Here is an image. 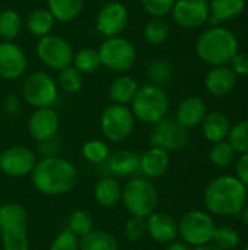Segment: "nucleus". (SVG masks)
Instances as JSON below:
<instances>
[{
  "label": "nucleus",
  "instance_id": "nucleus-28",
  "mask_svg": "<svg viewBox=\"0 0 248 250\" xmlns=\"http://www.w3.org/2000/svg\"><path fill=\"white\" fill-rule=\"evenodd\" d=\"M54 23H56V19L50 13L48 9H35L26 16V21H25V26L28 32L37 38L51 34Z\"/></svg>",
  "mask_w": 248,
  "mask_h": 250
},
{
  "label": "nucleus",
  "instance_id": "nucleus-22",
  "mask_svg": "<svg viewBox=\"0 0 248 250\" xmlns=\"http://www.w3.org/2000/svg\"><path fill=\"white\" fill-rule=\"evenodd\" d=\"M170 167V155L165 149L151 146L140 155V174L146 179L162 177Z\"/></svg>",
  "mask_w": 248,
  "mask_h": 250
},
{
  "label": "nucleus",
  "instance_id": "nucleus-16",
  "mask_svg": "<svg viewBox=\"0 0 248 250\" xmlns=\"http://www.w3.org/2000/svg\"><path fill=\"white\" fill-rule=\"evenodd\" d=\"M28 59L25 51L13 41L0 42V79L15 81L25 75Z\"/></svg>",
  "mask_w": 248,
  "mask_h": 250
},
{
  "label": "nucleus",
  "instance_id": "nucleus-46",
  "mask_svg": "<svg viewBox=\"0 0 248 250\" xmlns=\"http://www.w3.org/2000/svg\"><path fill=\"white\" fill-rule=\"evenodd\" d=\"M39 144V151L42 152L44 157H51V155H57V151H58V146L60 144L57 142V138H51L48 141H44V142H38Z\"/></svg>",
  "mask_w": 248,
  "mask_h": 250
},
{
  "label": "nucleus",
  "instance_id": "nucleus-7",
  "mask_svg": "<svg viewBox=\"0 0 248 250\" xmlns=\"http://www.w3.org/2000/svg\"><path fill=\"white\" fill-rule=\"evenodd\" d=\"M98 53H99L101 64L107 67L110 72L118 75L127 73L134 66L137 59V51L134 44L121 35L105 38L101 42Z\"/></svg>",
  "mask_w": 248,
  "mask_h": 250
},
{
  "label": "nucleus",
  "instance_id": "nucleus-41",
  "mask_svg": "<svg viewBox=\"0 0 248 250\" xmlns=\"http://www.w3.org/2000/svg\"><path fill=\"white\" fill-rule=\"evenodd\" d=\"M175 0H140L142 9L152 18H164L171 13Z\"/></svg>",
  "mask_w": 248,
  "mask_h": 250
},
{
  "label": "nucleus",
  "instance_id": "nucleus-20",
  "mask_svg": "<svg viewBox=\"0 0 248 250\" xmlns=\"http://www.w3.org/2000/svg\"><path fill=\"white\" fill-rule=\"evenodd\" d=\"M237 85V75L232 69L227 66H212L205 78V86L213 97H227L229 95Z\"/></svg>",
  "mask_w": 248,
  "mask_h": 250
},
{
  "label": "nucleus",
  "instance_id": "nucleus-29",
  "mask_svg": "<svg viewBox=\"0 0 248 250\" xmlns=\"http://www.w3.org/2000/svg\"><path fill=\"white\" fill-rule=\"evenodd\" d=\"M79 250H118V242L111 233L94 229L79 239Z\"/></svg>",
  "mask_w": 248,
  "mask_h": 250
},
{
  "label": "nucleus",
  "instance_id": "nucleus-50",
  "mask_svg": "<svg viewBox=\"0 0 248 250\" xmlns=\"http://www.w3.org/2000/svg\"><path fill=\"white\" fill-rule=\"evenodd\" d=\"M244 250H248V245H247V246H246V248H244Z\"/></svg>",
  "mask_w": 248,
  "mask_h": 250
},
{
  "label": "nucleus",
  "instance_id": "nucleus-12",
  "mask_svg": "<svg viewBox=\"0 0 248 250\" xmlns=\"http://www.w3.org/2000/svg\"><path fill=\"white\" fill-rule=\"evenodd\" d=\"M151 146L170 151H181L189 144V130L183 127L175 119L164 117L153 125L149 135Z\"/></svg>",
  "mask_w": 248,
  "mask_h": 250
},
{
  "label": "nucleus",
  "instance_id": "nucleus-5",
  "mask_svg": "<svg viewBox=\"0 0 248 250\" xmlns=\"http://www.w3.org/2000/svg\"><path fill=\"white\" fill-rule=\"evenodd\" d=\"M170 108V98L162 86L148 83L139 88L133 101L130 103V110L142 123L155 125L164 117H167Z\"/></svg>",
  "mask_w": 248,
  "mask_h": 250
},
{
  "label": "nucleus",
  "instance_id": "nucleus-17",
  "mask_svg": "<svg viewBox=\"0 0 248 250\" xmlns=\"http://www.w3.org/2000/svg\"><path fill=\"white\" fill-rule=\"evenodd\" d=\"M60 127V119L56 110L51 107L47 108H35L28 120V132L31 138L37 142L48 141L57 136Z\"/></svg>",
  "mask_w": 248,
  "mask_h": 250
},
{
  "label": "nucleus",
  "instance_id": "nucleus-45",
  "mask_svg": "<svg viewBox=\"0 0 248 250\" xmlns=\"http://www.w3.org/2000/svg\"><path fill=\"white\" fill-rule=\"evenodd\" d=\"M235 177L248 188V154H241L235 164Z\"/></svg>",
  "mask_w": 248,
  "mask_h": 250
},
{
  "label": "nucleus",
  "instance_id": "nucleus-23",
  "mask_svg": "<svg viewBox=\"0 0 248 250\" xmlns=\"http://www.w3.org/2000/svg\"><path fill=\"white\" fill-rule=\"evenodd\" d=\"M200 126H202L203 136L212 144H218V142L225 141L228 138V133L231 129L229 119L222 111L208 113L205 116L203 122L200 123Z\"/></svg>",
  "mask_w": 248,
  "mask_h": 250
},
{
  "label": "nucleus",
  "instance_id": "nucleus-4",
  "mask_svg": "<svg viewBox=\"0 0 248 250\" xmlns=\"http://www.w3.org/2000/svg\"><path fill=\"white\" fill-rule=\"evenodd\" d=\"M0 242L3 250H29L28 214L16 202L0 207Z\"/></svg>",
  "mask_w": 248,
  "mask_h": 250
},
{
  "label": "nucleus",
  "instance_id": "nucleus-18",
  "mask_svg": "<svg viewBox=\"0 0 248 250\" xmlns=\"http://www.w3.org/2000/svg\"><path fill=\"white\" fill-rule=\"evenodd\" d=\"M146 233L158 243L168 245L178 236V223L165 212H152L146 217Z\"/></svg>",
  "mask_w": 248,
  "mask_h": 250
},
{
  "label": "nucleus",
  "instance_id": "nucleus-39",
  "mask_svg": "<svg viewBox=\"0 0 248 250\" xmlns=\"http://www.w3.org/2000/svg\"><path fill=\"white\" fill-rule=\"evenodd\" d=\"M212 242L222 250H232L240 243V234L231 227H216L212 236Z\"/></svg>",
  "mask_w": 248,
  "mask_h": 250
},
{
  "label": "nucleus",
  "instance_id": "nucleus-3",
  "mask_svg": "<svg viewBox=\"0 0 248 250\" xmlns=\"http://www.w3.org/2000/svg\"><path fill=\"white\" fill-rule=\"evenodd\" d=\"M196 53L210 66H227L238 53V40L225 26H210L196 41Z\"/></svg>",
  "mask_w": 248,
  "mask_h": 250
},
{
  "label": "nucleus",
  "instance_id": "nucleus-14",
  "mask_svg": "<svg viewBox=\"0 0 248 250\" xmlns=\"http://www.w3.org/2000/svg\"><path fill=\"white\" fill-rule=\"evenodd\" d=\"M35 164V152L22 145L9 146L0 154V171L9 177H25L32 173Z\"/></svg>",
  "mask_w": 248,
  "mask_h": 250
},
{
  "label": "nucleus",
  "instance_id": "nucleus-8",
  "mask_svg": "<svg viewBox=\"0 0 248 250\" xmlns=\"http://www.w3.org/2000/svg\"><path fill=\"white\" fill-rule=\"evenodd\" d=\"M134 120L130 107L111 103L101 113L99 127L107 141L117 144L126 141L133 133Z\"/></svg>",
  "mask_w": 248,
  "mask_h": 250
},
{
  "label": "nucleus",
  "instance_id": "nucleus-43",
  "mask_svg": "<svg viewBox=\"0 0 248 250\" xmlns=\"http://www.w3.org/2000/svg\"><path fill=\"white\" fill-rule=\"evenodd\" d=\"M237 76H247L248 75V56L244 53H237L231 63L228 64Z\"/></svg>",
  "mask_w": 248,
  "mask_h": 250
},
{
  "label": "nucleus",
  "instance_id": "nucleus-25",
  "mask_svg": "<svg viewBox=\"0 0 248 250\" xmlns=\"http://www.w3.org/2000/svg\"><path fill=\"white\" fill-rule=\"evenodd\" d=\"M139 88L140 86L133 76L127 73H121L111 82L110 89H108V97L113 104L127 105L133 101Z\"/></svg>",
  "mask_w": 248,
  "mask_h": 250
},
{
  "label": "nucleus",
  "instance_id": "nucleus-21",
  "mask_svg": "<svg viewBox=\"0 0 248 250\" xmlns=\"http://www.w3.org/2000/svg\"><path fill=\"white\" fill-rule=\"evenodd\" d=\"M206 114H208L206 103L200 97H187L180 103L177 108L175 120L189 130L191 127L199 126Z\"/></svg>",
  "mask_w": 248,
  "mask_h": 250
},
{
  "label": "nucleus",
  "instance_id": "nucleus-6",
  "mask_svg": "<svg viewBox=\"0 0 248 250\" xmlns=\"http://www.w3.org/2000/svg\"><path fill=\"white\" fill-rule=\"evenodd\" d=\"M158 201V190L146 177H133L123 188L121 202L126 211L133 217H149L156 211Z\"/></svg>",
  "mask_w": 248,
  "mask_h": 250
},
{
  "label": "nucleus",
  "instance_id": "nucleus-27",
  "mask_svg": "<svg viewBox=\"0 0 248 250\" xmlns=\"http://www.w3.org/2000/svg\"><path fill=\"white\" fill-rule=\"evenodd\" d=\"M47 9L56 21L67 23L80 16L85 9V0H47Z\"/></svg>",
  "mask_w": 248,
  "mask_h": 250
},
{
  "label": "nucleus",
  "instance_id": "nucleus-34",
  "mask_svg": "<svg viewBox=\"0 0 248 250\" xmlns=\"http://www.w3.org/2000/svg\"><path fill=\"white\" fill-rule=\"evenodd\" d=\"M146 76L151 81V83L162 86L165 83H168L172 76H174V69L172 66L164 60V59H155L151 60L146 66Z\"/></svg>",
  "mask_w": 248,
  "mask_h": 250
},
{
  "label": "nucleus",
  "instance_id": "nucleus-2",
  "mask_svg": "<svg viewBox=\"0 0 248 250\" xmlns=\"http://www.w3.org/2000/svg\"><path fill=\"white\" fill-rule=\"evenodd\" d=\"M246 199L247 188L234 176H219L205 190V205L215 215H238Z\"/></svg>",
  "mask_w": 248,
  "mask_h": 250
},
{
  "label": "nucleus",
  "instance_id": "nucleus-10",
  "mask_svg": "<svg viewBox=\"0 0 248 250\" xmlns=\"http://www.w3.org/2000/svg\"><path fill=\"white\" fill-rule=\"evenodd\" d=\"M216 226L213 218L203 211H189L178 221V234L183 242L191 246H202L212 242Z\"/></svg>",
  "mask_w": 248,
  "mask_h": 250
},
{
  "label": "nucleus",
  "instance_id": "nucleus-33",
  "mask_svg": "<svg viewBox=\"0 0 248 250\" xmlns=\"http://www.w3.org/2000/svg\"><path fill=\"white\" fill-rule=\"evenodd\" d=\"M57 86L67 94H76L83 88V75L73 66H66L58 70L57 75Z\"/></svg>",
  "mask_w": 248,
  "mask_h": 250
},
{
  "label": "nucleus",
  "instance_id": "nucleus-44",
  "mask_svg": "<svg viewBox=\"0 0 248 250\" xmlns=\"http://www.w3.org/2000/svg\"><path fill=\"white\" fill-rule=\"evenodd\" d=\"M3 111L9 117H18L20 113V101L15 94H7L3 98Z\"/></svg>",
  "mask_w": 248,
  "mask_h": 250
},
{
  "label": "nucleus",
  "instance_id": "nucleus-35",
  "mask_svg": "<svg viewBox=\"0 0 248 250\" xmlns=\"http://www.w3.org/2000/svg\"><path fill=\"white\" fill-rule=\"evenodd\" d=\"M67 229L77 237H83L94 230L92 214L86 209H75L67 220Z\"/></svg>",
  "mask_w": 248,
  "mask_h": 250
},
{
  "label": "nucleus",
  "instance_id": "nucleus-48",
  "mask_svg": "<svg viewBox=\"0 0 248 250\" xmlns=\"http://www.w3.org/2000/svg\"><path fill=\"white\" fill-rule=\"evenodd\" d=\"M193 250H222L221 248H218L216 245L213 243H206V245H202V246H194Z\"/></svg>",
  "mask_w": 248,
  "mask_h": 250
},
{
  "label": "nucleus",
  "instance_id": "nucleus-47",
  "mask_svg": "<svg viewBox=\"0 0 248 250\" xmlns=\"http://www.w3.org/2000/svg\"><path fill=\"white\" fill-rule=\"evenodd\" d=\"M165 250H190L189 249V245L184 243V242H178V240H172L168 243L167 249Z\"/></svg>",
  "mask_w": 248,
  "mask_h": 250
},
{
  "label": "nucleus",
  "instance_id": "nucleus-9",
  "mask_svg": "<svg viewBox=\"0 0 248 250\" xmlns=\"http://www.w3.org/2000/svg\"><path fill=\"white\" fill-rule=\"evenodd\" d=\"M22 95L32 108L53 107L58 98V86L56 79L47 72H34L28 75L22 83Z\"/></svg>",
  "mask_w": 248,
  "mask_h": 250
},
{
  "label": "nucleus",
  "instance_id": "nucleus-38",
  "mask_svg": "<svg viewBox=\"0 0 248 250\" xmlns=\"http://www.w3.org/2000/svg\"><path fill=\"white\" fill-rule=\"evenodd\" d=\"M234 155H235V151L232 149V146L228 142L222 141V142L213 144L209 152V160L215 167L224 168V167H228L234 161Z\"/></svg>",
  "mask_w": 248,
  "mask_h": 250
},
{
  "label": "nucleus",
  "instance_id": "nucleus-1",
  "mask_svg": "<svg viewBox=\"0 0 248 250\" xmlns=\"http://www.w3.org/2000/svg\"><path fill=\"white\" fill-rule=\"evenodd\" d=\"M76 166L58 155L42 157L31 173L34 188L45 196H61L69 193L77 183Z\"/></svg>",
  "mask_w": 248,
  "mask_h": 250
},
{
  "label": "nucleus",
  "instance_id": "nucleus-30",
  "mask_svg": "<svg viewBox=\"0 0 248 250\" xmlns=\"http://www.w3.org/2000/svg\"><path fill=\"white\" fill-rule=\"evenodd\" d=\"M72 64L82 75H92V73L98 72L99 67L102 66L98 50H95L92 47H83L77 53H75Z\"/></svg>",
  "mask_w": 248,
  "mask_h": 250
},
{
  "label": "nucleus",
  "instance_id": "nucleus-26",
  "mask_svg": "<svg viewBox=\"0 0 248 250\" xmlns=\"http://www.w3.org/2000/svg\"><path fill=\"white\" fill-rule=\"evenodd\" d=\"M246 9V0H210L209 3V22L212 26L224 21L238 18Z\"/></svg>",
  "mask_w": 248,
  "mask_h": 250
},
{
  "label": "nucleus",
  "instance_id": "nucleus-49",
  "mask_svg": "<svg viewBox=\"0 0 248 250\" xmlns=\"http://www.w3.org/2000/svg\"><path fill=\"white\" fill-rule=\"evenodd\" d=\"M238 215L241 217V220H243L244 226H247L248 227V205H244V208L241 209V212H240Z\"/></svg>",
  "mask_w": 248,
  "mask_h": 250
},
{
  "label": "nucleus",
  "instance_id": "nucleus-31",
  "mask_svg": "<svg viewBox=\"0 0 248 250\" xmlns=\"http://www.w3.org/2000/svg\"><path fill=\"white\" fill-rule=\"evenodd\" d=\"M22 18L13 9L0 12V38L3 41H13L22 31Z\"/></svg>",
  "mask_w": 248,
  "mask_h": 250
},
{
  "label": "nucleus",
  "instance_id": "nucleus-40",
  "mask_svg": "<svg viewBox=\"0 0 248 250\" xmlns=\"http://www.w3.org/2000/svg\"><path fill=\"white\" fill-rule=\"evenodd\" d=\"M145 234H146V218L132 215L124 224V237L132 243H137L139 240L143 239Z\"/></svg>",
  "mask_w": 248,
  "mask_h": 250
},
{
  "label": "nucleus",
  "instance_id": "nucleus-51",
  "mask_svg": "<svg viewBox=\"0 0 248 250\" xmlns=\"http://www.w3.org/2000/svg\"><path fill=\"white\" fill-rule=\"evenodd\" d=\"M0 81H1V79H0Z\"/></svg>",
  "mask_w": 248,
  "mask_h": 250
},
{
  "label": "nucleus",
  "instance_id": "nucleus-37",
  "mask_svg": "<svg viewBox=\"0 0 248 250\" xmlns=\"http://www.w3.org/2000/svg\"><path fill=\"white\" fill-rule=\"evenodd\" d=\"M228 144L235 152L248 154V120L231 126L228 133Z\"/></svg>",
  "mask_w": 248,
  "mask_h": 250
},
{
  "label": "nucleus",
  "instance_id": "nucleus-13",
  "mask_svg": "<svg viewBox=\"0 0 248 250\" xmlns=\"http://www.w3.org/2000/svg\"><path fill=\"white\" fill-rule=\"evenodd\" d=\"M129 23V10L120 1H108L101 6L95 16V28L104 37H117Z\"/></svg>",
  "mask_w": 248,
  "mask_h": 250
},
{
  "label": "nucleus",
  "instance_id": "nucleus-32",
  "mask_svg": "<svg viewBox=\"0 0 248 250\" xmlns=\"http://www.w3.org/2000/svg\"><path fill=\"white\" fill-rule=\"evenodd\" d=\"M143 37L151 45H161L170 37V25L164 18H151L143 28Z\"/></svg>",
  "mask_w": 248,
  "mask_h": 250
},
{
  "label": "nucleus",
  "instance_id": "nucleus-36",
  "mask_svg": "<svg viewBox=\"0 0 248 250\" xmlns=\"http://www.w3.org/2000/svg\"><path fill=\"white\" fill-rule=\"evenodd\" d=\"M110 146L107 145V142L101 141V139H91L86 141L82 146V155L86 161L92 163V164H102L108 157H110Z\"/></svg>",
  "mask_w": 248,
  "mask_h": 250
},
{
  "label": "nucleus",
  "instance_id": "nucleus-19",
  "mask_svg": "<svg viewBox=\"0 0 248 250\" xmlns=\"http://www.w3.org/2000/svg\"><path fill=\"white\" fill-rule=\"evenodd\" d=\"M99 166H104L107 171L118 177H130L140 174V155L134 151L121 149L110 157Z\"/></svg>",
  "mask_w": 248,
  "mask_h": 250
},
{
  "label": "nucleus",
  "instance_id": "nucleus-24",
  "mask_svg": "<svg viewBox=\"0 0 248 250\" xmlns=\"http://www.w3.org/2000/svg\"><path fill=\"white\" fill-rule=\"evenodd\" d=\"M123 188L115 177L105 176L102 177L94 189L95 202L102 208H114L121 202Z\"/></svg>",
  "mask_w": 248,
  "mask_h": 250
},
{
  "label": "nucleus",
  "instance_id": "nucleus-42",
  "mask_svg": "<svg viewBox=\"0 0 248 250\" xmlns=\"http://www.w3.org/2000/svg\"><path fill=\"white\" fill-rule=\"evenodd\" d=\"M50 250H79V237L69 229H64L51 242Z\"/></svg>",
  "mask_w": 248,
  "mask_h": 250
},
{
  "label": "nucleus",
  "instance_id": "nucleus-15",
  "mask_svg": "<svg viewBox=\"0 0 248 250\" xmlns=\"http://www.w3.org/2000/svg\"><path fill=\"white\" fill-rule=\"evenodd\" d=\"M171 15L174 22L181 28H200L209 21V3L208 0H175Z\"/></svg>",
  "mask_w": 248,
  "mask_h": 250
},
{
  "label": "nucleus",
  "instance_id": "nucleus-11",
  "mask_svg": "<svg viewBox=\"0 0 248 250\" xmlns=\"http://www.w3.org/2000/svg\"><path fill=\"white\" fill-rule=\"evenodd\" d=\"M35 53L39 62L53 70H61L63 67L70 66L75 56L72 44L56 34L41 37L37 42Z\"/></svg>",
  "mask_w": 248,
  "mask_h": 250
}]
</instances>
